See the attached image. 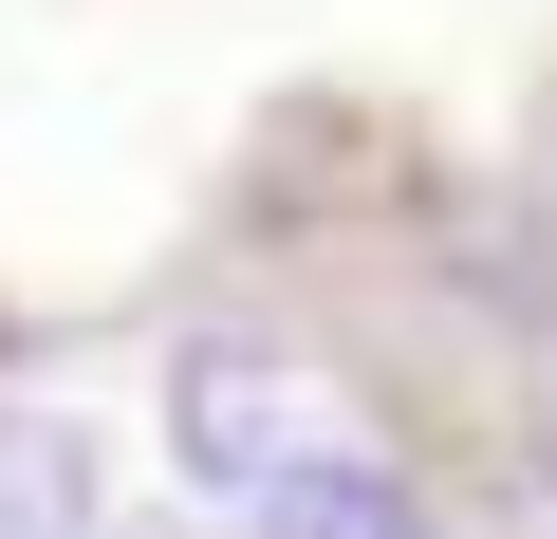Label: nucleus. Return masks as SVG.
<instances>
[{
    "mask_svg": "<svg viewBox=\"0 0 557 539\" xmlns=\"http://www.w3.org/2000/svg\"><path fill=\"white\" fill-rule=\"evenodd\" d=\"M168 446H186V483H205L223 520H335V539L428 520L409 465L372 446V409H354L317 354H278V335H205V354L168 372Z\"/></svg>",
    "mask_w": 557,
    "mask_h": 539,
    "instance_id": "f257e3e1",
    "label": "nucleus"
},
{
    "mask_svg": "<svg viewBox=\"0 0 557 539\" xmlns=\"http://www.w3.org/2000/svg\"><path fill=\"white\" fill-rule=\"evenodd\" d=\"M0 520H94V446L75 428H0Z\"/></svg>",
    "mask_w": 557,
    "mask_h": 539,
    "instance_id": "f03ea898",
    "label": "nucleus"
}]
</instances>
